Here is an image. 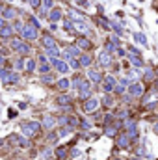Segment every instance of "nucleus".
I'll return each mask as SVG.
<instances>
[{
  "label": "nucleus",
  "instance_id": "f257e3e1",
  "mask_svg": "<svg viewBox=\"0 0 158 160\" xmlns=\"http://www.w3.org/2000/svg\"><path fill=\"white\" fill-rule=\"evenodd\" d=\"M11 49L17 50L19 54H30V50H32V47L23 39H11Z\"/></svg>",
  "mask_w": 158,
  "mask_h": 160
},
{
  "label": "nucleus",
  "instance_id": "f03ea898",
  "mask_svg": "<svg viewBox=\"0 0 158 160\" xmlns=\"http://www.w3.org/2000/svg\"><path fill=\"white\" fill-rule=\"evenodd\" d=\"M20 129H23L24 136H36L39 132V129H41V125L37 121H30V123H23V125H20Z\"/></svg>",
  "mask_w": 158,
  "mask_h": 160
},
{
  "label": "nucleus",
  "instance_id": "7ed1b4c3",
  "mask_svg": "<svg viewBox=\"0 0 158 160\" xmlns=\"http://www.w3.org/2000/svg\"><path fill=\"white\" fill-rule=\"evenodd\" d=\"M20 36H23V39H26V41H34V39H37V28H34L32 24H24Z\"/></svg>",
  "mask_w": 158,
  "mask_h": 160
},
{
  "label": "nucleus",
  "instance_id": "20e7f679",
  "mask_svg": "<svg viewBox=\"0 0 158 160\" xmlns=\"http://www.w3.org/2000/svg\"><path fill=\"white\" fill-rule=\"evenodd\" d=\"M73 23H75V30H76V32H80V34H86V36L91 34V30H89V26L86 24V20H73Z\"/></svg>",
  "mask_w": 158,
  "mask_h": 160
},
{
  "label": "nucleus",
  "instance_id": "39448f33",
  "mask_svg": "<svg viewBox=\"0 0 158 160\" xmlns=\"http://www.w3.org/2000/svg\"><path fill=\"white\" fill-rule=\"evenodd\" d=\"M97 108H99V101L97 99H88L86 102H84V112H88V114L95 112Z\"/></svg>",
  "mask_w": 158,
  "mask_h": 160
},
{
  "label": "nucleus",
  "instance_id": "423d86ee",
  "mask_svg": "<svg viewBox=\"0 0 158 160\" xmlns=\"http://www.w3.org/2000/svg\"><path fill=\"white\" fill-rule=\"evenodd\" d=\"M50 61H52V65H54L60 73H67V71H69V65H67V63L63 61V60H60V58H52Z\"/></svg>",
  "mask_w": 158,
  "mask_h": 160
},
{
  "label": "nucleus",
  "instance_id": "0eeeda50",
  "mask_svg": "<svg viewBox=\"0 0 158 160\" xmlns=\"http://www.w3.org/2000/svg\"><path fill=\"white\" fill-rule=\"evenodd\" d=\"M41 45L45 47V50H47V49H52V47H56V39L52 37L50 34H45L43 37H41Z\"/></svg>",
  "mask_w": 158,
  "mask_h": 160
},
{
  "label": "nucleus",
  "instance_id": "6e6552de",
  "mask_svg": "<svg viewBox=\"0 0 158 160\" xmlns=\"http://www.w3.org/2000/svg\"><path fill=\"white\" fill-rule=\"evenodd\" d=\"M112 89H115V78L113 77H106V78H104V82H102V91L110 93Z\"/></svg>",
  "mask_w": 158,
  "mask_h": 160
},
{
  "label": "nucleus",
  "instance_id": "1a4fd4ad",
  "mask_svg": "<svg viewBox=\"0 0 158 160\" xmlns=\"http://www.w3.org/2000/svg\"><path fill=\"white\" fill-rule=\"evenodd\" d=\"M117 147L119 149H129L130 147V140H129V136H126V132L117 136Z\"/></svg>",
  "mask_w": 158,
  "mask_h": 160
},
{
  "label": "nucleus",
  "instance_id": "9d476101",
  "mask_svg": "<svg viewBox=\"0 0 158 160\" xmlns=\"http://www.w3.org/2000/svg\"><path fill=\"white\" fill-rule=\"evenodd\" d=\"M99 63H101L102 67H110V65H112V56L108 54L106 50H104V52H101V54H99Z\"/></svg>",
  "mask_w": 158,
  "mask_h": 160
},
{
  "label": "nucleus",
  "instance_id": "9b49d317",
  "mask_svg": "<svg viewBox=\"0 0 158 160\" xmlns=\"http://www.w3.org/2000/svg\"><path fill=\"white\" fill-rule=\"evenodd\" d=\"M129 91H130L132 97H141V95H143V86H141V84H138V82H136V84H130Z\"/></svg>",
  "mask_w": 158,
  "mask_h": 160
},
{
  "label": "nucleus",
  "instance_id": "f8f14e48",
  "mask_svg": "<svg viewBox=\"0 0 158 160\" xmlns=\"http://www.w3.org/2000/svg\"><path fill=\"white\" fill-rule=\"evenodd\" d=\"M76 45H78V49L88 50V49H91V41H89L88 37H78V39H76Z\"/></svg>",
  "mask_w": 158,
  "mask_h": 160
},
{
  "label": "nucleus",
  "instance_id": "ddd939ff",
  "mask_svg": "<svg viewBox=\"0 0 158 160\" xmlns=\"http://www.w3.org/2000/svg\"><path fill=\"white\" fill-rule=\"evenodd\" d=\"M11 34H13V26H2L0 28V37L8 39V37H11Z\"/></svg>",
  "mask_w": 158,
  "mask_h": 160
},
{
  "label": "nucleus",
  "instance_id": "4468645a",
  "mask_svg": "<svg viewBox=\"0 0 158 160\" xmlns=\"http://www.w3.org/2000/svg\"><path fill=\"white\" fill-rule=\"evenodd\" d=\"M88 77H89V78H91L93 82H101V80H102V74H101L99 71H95V69H89Z\"/></svg>",
  "mask_w": 158,
  "mask_h": 160
},
{
  "label": "nucleus",
  "instance_id": "2eb2a0df",
  "mask_svg": "<svg viewBox=\"0 0 158 160\" xmlns=\"http://www.w3.org/2000/svg\"><path fill=\"white\" fill-rule=\"evenodd\" d=\"M56 123H58V121H56L52 115H47L45 119H43V127H45V129H52V127H54Z\"/></svg>",
  "mask_w": 158,
  "mask_h": 160
},
{
  "label": "nucleus",
  "instance_id": "dca6fc26",
  "mask_svg": "<svg viewBox=\"0 0 158 160\" xmlns=\"http://www.w3.org/2000/svg\"><path fill=\"white\" fill-rule=\"evenodd\" d=\"M78 61H80V67H89L91 65V56L89 54H82Z\"/></svg>",
  "mask_w": 158,
  "mask_h": 160
},
{
  "label": "nucleus",
  "instance_id": "f3484780",
  "mask_svg": "<svg viewBox=\"0 0 158 160\" xmlns=\"http://www.w3.org/2000/svg\"><path fill=\"white\" fill-rule=\"evenodd\" d=\"M73 102V99L69 97V95H60V97H58V104L60 106H69Z\"/></svg>",
  "mask_w": 158,
  "mask_h": 160
},
{
  "label": "nucleus",
  "instance_id": "a211bd4d",
  "mask_svg": "<svg viewBox=\"0 0 158 160\" xmlns=\"http://www.w3.org/2000/svg\"><path fill=\"white\" fill-rule=\"evenodd\" d=\"M48 19L52 20V23H56V20H60L61 19V9H52V11H50V15H48Z\"/></svg>",
  "mask_w": 158,
  "mask_h": 160
},
{
  "label": "nucleus",
  "instance_id": "6ab92c4d",
  "mask_svg": "<svg viewBox=\"0 0 158 160\" xmlns=\"http://www.w3.org/2000/svg\"><path fill=\"white\" fill-rule=\"evenodd\" d=\"M69 17L73 19V20H86V19H84V15L80 13V11H76V9H69Z\"/></svg>",
  "mask_w": 158,
  "mask_h": 160
},
{
  "label": "nucleus",
  "instance_id": "aec40b11",
  "mask_svg": "<svg viewBox=\"0 0 158 160\" xmlns=\"http://www.w3.org/2000/svg\"><path fill=\"white\" fill-rule=\"evenodd\" d=\"M130 63H132V65H136V67H141V65H143V60H141L140 56L130 54Z\"/></svg>",
  "mask_w": 158,
  "mask_h": 160
},
{
  "label": "nucleus",
  "instance_id": "412c9836",
  "mask_svg": "<svg viewBox=\"0 0 158 160\" xmlns=\"http://www.w3.org/2000/svg\"><path fill=\"white\" fill-rule=\"evenodd\" d=\"M104 134H106V136H115V134H117V127L106 125V127H104Z\"/></svg>",
  "mask_w": 158,
  "mask_h": 160
},
{
  "label": "nucleus",
  "instance_id": "4be33fe9",
  "mask_svg": "<svg viewBox=\"0 0 158 160\" xmlns=\"http://www.w3.org/2000/svg\"><path fill=\"white\" fill-rule=\"evenodd\" d=\"M15 15H17V11H15L13 8H6L4 9V19H13Z\"/></svg>",
  "mask_w": 158,
  "mask_h": 160
},
{
  "label": "nucleus",
  "instance_id": "5701e85b",
  "mask_svg": "<svg viewBox=\"0 0 158 160\" xmlns=\"http://www.w3.org/2000/svg\"><path fill=\"white\" fill-rule=\"evenodd\" d=\"M24 67H26L28 73L36 71V60H26V61H24Z\"/></svg>",
  "mask_w": 158,
  "mask_h": 160
},
{
  "label": "nucleus",
  "instance_id": "b1692460",
  "mask_svg": "<svg viewBox=\"0 0 158 160\" xmlns=\"http://www.w3.org/2000/svg\"><path fill=\"white\" fill-rule=\"evenodd\" d=\"M69 86H71V82H69V80H67V78H61V80H60V82H58V88H60V89H61V91H65V89H67V88H69Z\"/></svg>",
  "mask_w": 158,
  "mask_h": 160
},
{
  "label": "nucleus",
  "instance_id": "393cba45",
  "mask_svg": "<svg viewBox=\"0 0 158 160\" xmlns=\"http://www.w3.org/2000/svg\"><path fill=\"white\" fill-rule=\"evenodd\" d=\"M48 56H52V58H56V56H60V50H58V47H52V49H47L45 50Z\"/></svg>",
  "mask_w": 158,
  "mask_h": 160
},
{
  "label": "nucleus",
  "instance_id": "a878e982",
  "mask_svg": "<svg viewBox=\"0 0 158 160\" xmlns=\"http://www.w3.org/2000/svg\"><path fill=\"white\" fill-rule=\"evenodd\" d=\"M56 156H58V158H61V160L65 158V156H67V151H65V147H58V149H56Z\"/></svg>",
  "mask_w": 158,
  "mask_h": 160
},
{
  "label": "nucleus",
  "instance_id": "bb28decb",
  "mask_svg": "<svg viewBox=\"0 0 158 160\" xmlns=\"http://www.w3.org/2000/svg\"><path fill=\"white\" fill-rule=\"evenodd\" d=\"M134 39L138 41V43H141V45H145V43H147V37H145L143 34H134Z\"/></svg>",
  "mask_w": 158,
  "mask_h": 160
},
{
  "label": "nucleus",
  "instance_id": "cd10ccee",
  "mask_svg": "<svg viewBox=\"0 0 158 160\" xmlns=\"http://www.w3.org/2000/svg\"><path fill=\"white\" fill-rule=\"evenodd\" d=\"M41 4H43V9H52V6H54V2H52V0H41Z\"/></svg>",
  "mask_w": 158,
  "mask_h": 160
},
{
  "label": "nucleus",
  "instance_id": "c85d7f7f",
  "mask_svg": "<svg viewBox=\"0 0 158 160\" xmlns=\"http://www.w3.org/2000/svg\"><path fill=\"white\" fill-rule=\"evenodd\" d=\"M63 26H65V30L67 32H73V30H75V23H73V20H65V23H63Z\"/></svg>",
  "mask_w": 158,
  "mask_h": 160
},
{
  "label": "nucleus",
  "instance_id": "c756f323",
  "mask_svg": "<svg viewBox=\"0 0 158 160\" xmlns=\"http://www.w3.org/2000/svg\"><path fill=\"white\" fill-rule=\"evenodd\" d=\"M69 132H71L69 127H63V129H60V130H58V136H60V138H63V136H67Z\"/></svg>",
  "mask_w": 158,
  "mask_h": 160
},
{
  "label": "nucleus",
  "instance_id": "7c9ffc66",
  "mask_svg": "<svg viewBox=\"0 0 158 160\" xmlns=\"http://www.w3.org/2000/svg\"><path fill=\"white\" fill-rule=\"evenodd\" d=\"M48 69H50V65H48L47 61H45V63H41V67H39V71L43 73V74H45V73H48Z\"/></svg>",
  "mask_w": 158,
  "mask_h": 160
},
{
  "label": "nucleus",
  "instance_id": "2f4dec72",
  "mask_svg": "<svg viewBox=\"0 0 158 160\" xmlns=\"http://www.w3.org/2000/svg\"><path fill=\"white\" fill-rule=\"evenodd\" d=\"M102 102H104V106H112V102H113V99L110 97V95H106V97L102 99Z\"/></svg>",
  "mask_w": 158,
  "mask_h": 160
},
{
  "label": "nucleus",
  "instance_id": "473e14b6",
  "mask_svg": "<svg viewBox=\"0 0 158 160\" xmlns=\"http://www.w3.org/2000/svg\"><path fill=\"white\" fill-rule=\"evenodd\" d=\"M71 67H73V69H80V61L73 58V60H71Z\"/></svg>",
  "mask_w": 158,
  "mask_h": 160
},
{
  "label": "nucleus",
  "instance_id": "72a5a7b5",
  "mask_svg": "<svg viewBox=\"0 0 158 160\" xmlns=\"http://www.w3.org/2000/svg\"><path fill=\"white\" fill-rule=\"evenodd\" d=\"M145 78H147V80H153V78H154V73H153L151 69H147V71H145Z\"/></svg>",
  "mask_w": 158,
  "mask_h": 160
},
{
  "label": "nucleus",
  "instance_id": "f704fd0d",
  "mask_svg": "<svg viewBox=\"0 0 158 160\" xmlns=\"http://www.w3.org/2000/svg\"><path fill=\"white\" fill-rule=\"evenodd\" d=\"M123 91H125V84H117V86H115V93H119V95H121Z\"/></svg>",
  "mask_w": 158,
  "mask_h": 160
},
{
  "label": "nucleus",
  "instance_id": "c9c22d12",
  "mask_svg": "<svg viewBox=\"0 0 158 160\" xmlns=\"http://www.w3.org/2000/svg\"><path fill=\"white\" fill-rule=\"evenodd\" d=\"M15 67H17V69H23V67H24V61H23V60L19 58V60L15 61Z\"/></svg>",
  "mask_w": 158,
  "mask_h": 160
},
{
  "label": "nucleus",
  "instance_id": "e433bc0d",
  "mask_svg": "<svg viewBox=\"0 0 158 160\" xmlns=\"http://www.w3.org/2000/svg\"><path fill=\"white\" fill-rule=\"evenodd\" d=\"M30 6L32 8H39L41 6V0H30Z\"/></svg>",
  "mask_w": 158,
  "mask_h": 160
},
{
  "label": "nucleus",
  "instance_id": "4c0bfd02",
  "mask_svg": "<svg viewBox=\"0 0 158 160\" xmlns=\"http://www.w3.org/2000/svg\"><path fill=\"white\" fill-rule=\"evenodd\" d=\"M80 125H82V129H91V123H89V121H86V119H84Z\"/></svg>",
  "mask_w": 158,
  "mask_h": 160
},
{
  "label": "nucleus",
  "instance_id": "58836bf2",
  "mask_svg": "<svg viewBox=\"0 0 158 160\" xmlns=\"http://www.w3.org/2000/svg\"><path fill=\"white\" fill-rule=\"evenodd\" d=\"M75 2H76L78 6H82V8H88V2H86V0H75Z\"/></svg>",
  "mask_w": 158,
  "mask_h": 160
},
{
  "label": "nucleus",
  "instance_id": "ea45409f",
  "mask_svg": "<svg viewBox=\"0 0 158 160\" xmlns=\"http://www.w3.org/2000/svg\"><path fill=\"white\" fill-rule=\"evenodd\" d=\"M43 82H52V77H50V74H47V77L43 74Z\"/></svg>",
  "mask_w": 158,
  "mask_h": 160
},
{
  "label": "nucleus",
  "instance_id": "a19ab883",
  "mask_svg": "<svg viewBox=\"0 0 158 160\" xmlns=\"http://www.w3.org/2000/svg\"><path fill=\"white\" fill-rule=\"evenodd\" d=\"M52 155H50V151H43V158H50Z\"/></svg>",
  "mask_w": 158,
  "mask_h": 160
},
{
  "label": "nucleus",
  "instance_id": "79ce46f5",
  "mask_svg": "<svg viewBox=\"0 0 158 160\" xmlns=\"http://www.w3.org/2000/svg\"><path fill=\"white\" fill-rule=\"evenodd\" d=\"M4 26V17H0V28Z\"/></svg>",
  "mask_w": 158,
  "mask_h": 160
},
{
  "label": "nucleus",
  "instance_id": "37998d69",
  "mask_svg": "<svg viewBox=\"0 0 158 160\" xmlns=\"http://www.w3.org/2000/svg\"><path fill=\"white\" fill-rule=\"evenodd\" d=\"M154 132H156V134H158V123H156V125H154Z\"/></svg>",
  "mask_w": 158,
  "mask_h": 160
},
{
  "label": "nucleus",
  "instance_id": "c03bdc74",
  "mask_svg": "<svg viewBox=\"0 0 158 160\" xmlns=\"http://www.w3.org/2000/svg\"><path fill=\"white\" fill-rule=\"evenodd\" d=\"M0 147H2V140H0Z\"/></svg>",
  "mask_w": 158,
  "mask_h": 160
},
{
  "label": "nucleus",
  "instance_id": "a18cd8bd",
  "mask_svg": "<svg viewBox=\"0 0 158 160\" xmlns=\"http://www.w3.org/2000/svg\"><path fill=\"white\" fill-rule=\"evenodd\" d=\"M23 2H30V0H23Z\"/></svg>",
  "mask_w": 158,
  "mask_h": 160
},
{
  "label": "nucleus",
  "instance_id": "49530a36",
  "mask_svg": "<svg viewBox=\"0 0 158 160\" xmlns=\"http://www.w3.org/2000/svg\"><path fill=\"white\" fill-rule=\"evenodd\" d=\"M156 77H158V69H156Z\"/></svg>",
  "mask_w": 158,
  "mask_h": 160
}]
</instances>
